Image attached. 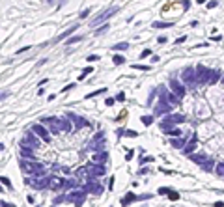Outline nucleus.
I'll return each instance as SVG.
<instances>
[{"instance_id": "nucleus-45", "label": "nucleus", "mask_w": 224, "mask_h": 207, "mask_svg": "<svg viewBox=\"0 0 224 207\" xmlns=\"http://www.w3.org/2000/svg\"><path fill=\"white\" fill-rule=\"evenodd\" d=\"M86 60H88V62H95V60H99V54H90Z\"/></svg>"}, {"instance_id": "nucleus-34", "label": "nucleus", "mask_w": 224, "mask_h": 207, "mask_svg": "<svg viewBox=\"0 0 224 207\" xmlns=\"http://www.w3.org/2000/svg\"><path fill=\"white\" fill-rule=\"evenodd\" d=\"M0 183H2V185H6V187H7V189H10V190L13 189V185H11V181H10V179H7L6 176H2V177H0Z\"/></svg>"}, {"instance_id": "nucleus-13", "label": "nucleus", "mask_w": 224, "mask_h": 207, "mask_svg": "<svg viewBox=\"0 0 224 207\" xmlns=\"http://www.w3.org/2000/svg\"><path fill=\"white\" fill-rule=\"evenodd\" d=\"M88 174H90V177L105 176V166L103 164H90L88 166Z\"/></svg>"}, {"instance_id": "nucleus-54", "label": "nucleus", "mask_w": 224, "mask_h": 207, "mask_svg": "<svg viewBox=\"0 0 224 207\" xmlns=\"http://www.w3.org/2000/svg\"><path fill=\"white\" fill-rule=\"evenodd\" d=\"M133 155H135L133 151H127V155H125V157H127V161H129V159H133Z\"/></svg>"}, {"instance_id": "nucleus-58", "label": "nucleus", "mask_w": 224, "mask_h": 207, "mask_svg": "<svg viewBox=\"0 0 224 207\" xmlns=\"http://www.w3.org/2000/svg\"><path fill=\"white\" fill-rule=\"evenodd\" d=\"M0 190H2V187H0Z\"/></svg>"}, {"instance_id": "nucleus-36", "label": "nucleus", "mask_w": 224, "mask_h": 207, "mask_svg": "<svg viewBox=\"0 0 224 207\" xmlns=\"http://www.w3.org/2000/svg\"><path fill=\"white\" fill-rule=\"evenodd\" d=\"M142 123H144V125H151V123H153V116H142Z\"/></svg>"}, {"instance_id": "nucleus-38", "label": "nucleus", "mask_w": 224, "mask_h": 207, "mask_svg": "<svg viewBox=\"0 0 224 207\" xmlns=\"http://www.w3.org/2000/svg\"><path fill=\"white\" fill-rule=\"evenodd\" d=\"M168 198H170V200H179V194L174 192V190H168Z\"/></svg>"}, {"instance_id": "nucleus-15", "label": "nucleus", "mask_w": 224, "mask_h": 207, "mask_svg": "<svg viewBox=\"0 0 224 207\" xmlns=\"http://www.w3.org/2000/svg\"><path fill=\"white\" fill-rule=\"evenodd\" d=\"M67 118L75 123V127H86V125H88V119H84V118H80V116H75V114H67Z\"/></svg>"}, {"instance_id": "nucleus-51", "label": "nucleus", "mask_w": 224, "mask_h": 207, "mask_svg": "<svg viewBox=\"0 0 224 207\" xmlns=\"http://www.w3.org/2000/svg\"><path fill=\"white\" fill-rule=\"evenodd\" d=\"M75 88V84H67L65 88H62V91H67V90H73Z\"/></svg>"}, {"instance_id": "nucleus-57", "label": "nucleus", "mask_w": 224, "mask_h": 207, "mask_svg": "<svg viewBox=\"0 0 224 207\" xmlns=\"http://www.w3.org/2000/svg\"><path fill=\"white\" fill-rule=\"evenodd\" d=\"M47 2H49V4H52V2H54V0H47Z\"/></svg>"}, {"instance_id": "nucleus-7", "label": "nucleus", "mask_w": 224, "mask_h": 207, "mask_svg": "<svg viewBox=\"0 0 224 207\" xmlns=\"http://www.w3.org/2000/svg\"><path fill=\"white\" fill-rule=\"evenodd\" d=\"M32 133L36 134L41 142H45V144H49V142H50V133L41 125V123H34V125H32Z\"/></svg>"}, {"instance_id": "nucleus-35", "label": "nucleus", "mask_w": 224, "mask_h": 207, "mask_svg": "<svg viewBox=\"0 0 224 207\" xmlns=\"http://www.w3.org/2000/svg\"><path fill=\"white\" fill-rule=\"evenodd\" d=\"M215 170H217V176L224 177V162H219V164H217V168H215Z\"/></svg>"}, {"instance_id": "nucleus-50", "label": "nucleus", "mask_w": 224, "mask_h": 207, "mask_svg": "<svg viewBox=\"0 0 224 207\" xmlns=\"http://www.w3.org/2000/svg\"><path fill=\"white\" fill-rule=\"evenodd\" d=\"M149 54H151V50H149V49H146V50L142 52V56H140V58H146V56H149Z\"/></svg>"}, {"instance_id": "nucleus-10", "label": "nucleus", "mask_w": 224, "mask_h": 207, "mask_svg": "<svg viewBox=\"0 0 224 207\" xmlns=\"http://www.w3.org/2000/svg\"><path fill=\"white\" fill-rule=\"evenodd\" d=\"M84 198H86L84 190H73V192H69L67 196H65V200H67V202H73L77 207H80L82 204H84Z\"/></svg>"}, {"instance_id": "nucleus-40", "label": "nucleus", "mask_w": 224, "mask_h": 207, "mask_svg": "<svg viewBox=\"0 0 224 207\" xmlns=\"http://www.w3.org/2000/svg\"><path fill=\"white\" fill-rule=\"evenodd\" d=\"M107 30H108V25H103V26H101L99 30H95V35H99V34H105V32H107Z\"/></svg>"}, {"instance_id": "nucleus-46", "label": "nucleus", "mask_w": 224, "mask_h": 207, "mask_svg": "<svg viewBox=\"0 0 224 207\" xmlns=\"http://www.w3.org/2000/svg\"><path fill=\"white\" fill-rule=\"evenodd\" d=\"M114 103H116V99H114V97H108L107 101H105V105H107V106H112Z\"/></svg>"}, {"instance_id": "nucleus-29", "label": "nucleus", "mask_w": 224, "mask_h": 207, "mask_svg": "<svg viewBox=\"0 0 224 207\" xmlns=\"http://www.w3.org/2000/svg\"><path fill=\"white\" fill-rule=\"evenodd\" d=\"M112 62H114V65H123V63H125V58L121 56V54H114Z\"/></svg>"}, {"instance_id": "nucleus-31", "label": "nucleus", "mask_w": 224, "mask_h": 207, "mask_svg": "<svg viewBox=\"0 0 224 207\" xmlns=\"http://www.w3.org/2000/svg\"><path fill=\"white\" fill-rule=\"evenodd\" d=\"M84 39V35H73V37H67V45H73V43H78Z\"/></svg>"}, {"instance_id": "nucleus-49", "label": "nucleus", "mask_w": 224, "mask_h": 207, "mask_svg": "<svg viewBox=\"0 0 224 207\" xmlns=\"http://www.w3.org/2000/svg\"><path fill=\"white\" fill-rule=\"evenodd\" d=\"M207 7H209V10H211V7H217V0H211V2H207Z\"/></svg>"}, {"instance_id": "nucleus-32", "label": "nucleus", "mask_w": 224, "mask_h": 207, "mask_svg": "<svg viewBox=\"0 0 224 207\" xmlns=\"http://www.w3.org/2000/svg\"><path fill=\"white\" fill-rule=\"evenodd\" d=\"M133 69H136V71H149L151 67H149V65H142V63H133Z\"/></svg>"}, {"instance_id": "nucleus-53", "label": "nucleus", "mask_w": 224, "mask_h": 207, "mask_svg": "<svg viewBox=\"0 0 224 207\" xmlns=\"http://www.w3.org/2000/svg\"><path fill=\"white\" fill-rule=\"evenodd\" d=\"M28 49H30V47H22V49H19V50H17V54H21V52H25V50H28Z\"/></svg>"}, {"instance_id": "nucleus-55", "label": "nucleus", "mask_w": 224, "mask_h": 207, "mask_svg": "<svg viewBox=\"0 0 224 207\" xmlns=\"http://www.w3.org/2000/svg\"><path fill=\"white\" fill-rule=\"evenodd\" d=\"M168 190H170V189H161V190H159V194H168Z\"/></svg>"}, {"instance_id": "nucleus-3", "label": "nucleus", "mask_w": 224, "mask_h": 207, "mask_svg": "<svg viewBox=\"0 0 224 207\" xmlns=\"http://www.w3.org/2000/svg\"><path fill=\"white\" fill-rule=\"evenodd\" d=\"M21 146H25V148H30V149H37L39 146H41V140H39L36 134L32 133V129H30V131H26V134L22 136Z\"/></svg>"}, {"instance_id": "nucleus-18", "label": "nucleus", "mask_w": 224, "mask_h": 207, "mask_svg": "<svg viewBox=\"0 0 224 207\" xmlns=\"http://www.w3.org/2000/svg\"><path fill=\"white\" fill-rule=\"evenodd\" d=\"M166 118L172 121V125H176V123H183V121H187V118L183 116V114H168Z\"/></svg>"}, {"instance_id": "nucleus-20", "label": "nucleus", "mask_w": 224, "mask_h": 207, "mask_svg": "<svg viewBox=\"0 0 224 207\" xmlns=\"http://www.w3.org/2000/svg\"><path fill=\"white\" fill-rule=\"evenodd\" d=\"M77 28H78V26L75 25V26H71V28H67L65 32H62V34H60V35H58V37H56V41H62V39H67V37H69V35H71V34H75V32H77Z\"/></svg>"}, {"instance_id": "nucleus-14", "label": "nucleus", "mask_w": 224, "mask_h": 207, "mask_svg": "<svg viewBox=\"0 0 224 207\" xmlns=\"http://www.w3.org/2000/svg\"><path fill=\"white\" fill-rule=\"evenodd\" d=\"M170 108H172V106H168V103L164 101L163 97H161L159 105L155 106V116H163V114H168V112H170Z\"/></svg>"}, {"instance_id": "nucleus-26", "label": "nucleus", "mask_w": 224, "mask_h": 207, "mask_svg": "<svg viewBox=\"0 0 224 207\" xmlns=\"http://www.w3.org/2000/svg\"><path fill=\"white\" fill-rule=\"evenodd\" d=\"M136 200V196H135V194H133V192H129L127 194V196H123V198H121V205H129V204H131V202H135Z\"/></svg>"}, {"instance_id": "nucleus-17", "label": "nucleus", "mask_w": 224, "mask_h": 207, "mask_svg": "<svg viewBox=\"0 0 224 207\" xmlns=\"http://www.w3.org/2000/svg\"><path fill=\"white\" fill-rule=\"evenodd\" d=\"M194 151H196V136H192V140L183 148V153H185V155H192Z\"/></svg>"}, {"instance_id": "nucleus-24", "label": "nucleus", "mask_w": 224, "mask_h": 207, "mask_svg": "<svg viewBox=\"0 0 224 207\" xmlns=\"http://www.w3.org/2000/svg\"><path fill=\"white\" fill-rule=\"evenodd\" d=\"M200 166H202V168L206 170V172H211V170L215 168V162L211 161V159H206V161H204V162H202V164H200Z\"/></svg>"}, {"instance_id": "nucleus-5", "label": "nucleus", "mask_w": 224, "mask_h": 207, "mask_svg": "<svg viewBox=\"0 0 224 207\" xmlns=\"http://www.w3.org/2000/svg\"><path fill=\"white\" fill-rule=\"evenodd\" d=\"M196 71V84H207L209 82V75H211V69H207L206 65H196L194 67Z\"/></svg>"}, {"instance_id": "nucleus-44", "label": "nucleus", "mask_w": 224, "mask_h": 207, "mask_svg": "<svg viewBox=\"0 0 224 207\" xmlns=\"http://www.w3.org/2000/svg\"><path fill=\"white\" fill-rule=\"evenodd\" d=\"M185 41H187V35H181V37L176 39V45H181V43H185Z\"/></svg>"}, {"instance_id": "nucleus-4", "label": "nucleus", "mask_w": 224, "mask_h": 207, "mask_svg": "<svg viewBox=\"0 0 224 207\" xmlns=\"http://www.w3.org/2000/svg\"><path fill=\"white\" fill-rule=\"evenodd\" d=\"M39 123H41V125L45 127L49 133H52V134L62 133V131H60V118H54V116H52V118H43Z\"/></svg>"}, {"instance_id": "nucleus-2", "label": "nucleus", "mask_w": 224, "mask_h": 207, "mask_svg": "<svg viewBox=\"0 0 224 207\" xmlns=\"http://www.w3.org/2000/svg\"><path fill=\"white\" fill-rule=\"evenodd\" d=\"M181 84L189 86V88H194L196 86V71L194 67H185L181 71Z\"/></svg>"}, {"instance_id": "nucleus-42", "label": "nucleus", "mask_w": 224, "mask_h": 207, "mask_svg": "<svg viewBox=\"0 0 224 207\" xmlns=\"http://www.w3.org/2000/svg\"><path fill=\"white\" fill-rule=\"evenodd\" d=\"M183 140H172V148H181Z\"/></svg>"}, {"instance_id": "nucleus-30", "label": "nucleus", "mask_w": 224, "mask_h": 207, "mask_svg": "<svg viewBox=\"0 0 224 207\" xmlns=\"http://www.w3.org/2000/svg\"><path fill=\"white\" fill-rule=\"evenodd\" d=\"M127 49H129V43H116L112 47V50H116V52L118 50H127Z\"/></svg>"}, {"instance_id": "nucleus-37", "label": "nucleus", "mask_w": 224, "mask_h": 207, "mask_svg": "<svg viewBox=\"0 0 224 207\" xmlns=\"http://www.w3.org/2000/svg\"><path fill=\"white\" fill-rule=\"evenodd\" d=\"M105 91H107V88H101V90H97V91H92V93H88V99L95 97V95H99V93H105Z\"/></svg>"}, {"instance_id": "nucleus-8", "label": "nucleus", "mask_w": 224, "mask_h": 207, "mask_svg": "<svg viewBox=\"0 0 224 207\" xmlns=\"http://www.w3.org/2000/svg\"><path fill=\"white\" fill-rule=\"evenodd\" d=\"M65 187V179L60 176H49V183H47V189H50L52 192L56 190H62Z\"/></svg>"}, {"instance_id": "nucleus-23", "label": "nucleus", "mask_w": 224, "mask_h": 207, "mask_svg": "<svg viewBox=\"0 0 224 207\" xmlns=\"http://www.w3.org/2000/svg\"><path fill=\"white\" fill-rule=\"evenodd\" d=\"M21 157H22V159H34V151L30 149V148L21 146Z\"/></svg>"}, {"instance_id": "nucleus-27", "label": "nucleus", "mask_w": 224, "mask_h": 207, "mask_svg": "<svg viewBox=\"0 0 224 207\" xmlns=\"http://www.w3.org/2000/svg\"><path fill=\"white\" fill-rule=\"evenodd\" d=\"M172 26H174V22H163V21L153 22V28H172Z\"/></svg>"}, {"instance_id": "nucleus-12", "label": "nucleus", "mask_w": 224, "mask_h": 207, "mask_svg": "<svg viewBox=\"0 0 224 207\" xmlns=\"http://www.w3.org/2000/svg\"><path fill=\"white\" fill-rule=\"evenodd\" d=\"M114 13H118V7H110V10L103 11V13H101V15H97V17H95V19H93V21H92V25H93V26L101 25V22H103V21H107L108 17H112Z\"/></svg>"}, {"instance_id": "nucleus-21", "label": "nucleus", "mask_w": 224, "mask_h": 207, "mask_svg": "<svg viewBox=\"0 0 224 207\" xmlns=\"http://www.w3.org/2000/svg\"><path fill=\"white\" fill-rule=\"evenodd\" d=\"M77 179H78V181H82V179H86V181H88V179H90L88 168H78V170H77Z\"/></svg>"}, {"instance_id": "nucleus-22", "label": "nucleus", "mask_w": 224, "mask_h": 207, "mask_svg": "<svg viewBox=\"0 0 224 207\" xmlns=\"http://www.w3.org/2000/svg\"><path fill=\"white\" fill-rule=\"evenodd\" d=\"M217 80H221V71H217V69H211V75H209V82H207V84H215Z\"/></svg>"}, {"instance_id": "nucleus-6", "label": "nucleus", "mask_w": 224, "mask_h": 207, "mask_svg": "<svg viewBox=\"0 0 224 207\" xmlns=\"http://www.w3.org/2000/svg\"><path fill=\"white\" fill-rule=\"evenodd\" d=\"M82 190H84V192H92V194H101L103 192V185H101L95 177H90L88 181L82 185Z\"/></svg>"}, {"instance_id": "nucleus-1", "label": "nucleus", "mask_w": 224, "mask_h": 207, "mask_svg": "<svg viewBox=\"0 0 224 207\" xmlns=\"http://www.w3.org/2000/svg\"><path fill=\"white\" fill-rule=\"evenodd\" d=\"M19 166H21V170L25 174H28V176H45V166H43L41 162L34 161V159H21Z\"/></svg>"}, {"instance_id": "nucleus-56", "label": "nucleus", "mask_w": 224, "mask_h": 207, "mask_svg": "<svg viewBox=\"0 0 224 207\" xmlns=\"http://www.w3.org/2000/svg\"><path fill=\"white\" fill-rule=\"evenodd\" d=\"M4 97H6V93H0V101H2V99H4Z\"/></svg>"}, {"instance_id": "nucleus-11", "label": "nucleus", "mask_w": 224, "mask_h": 207, "mask_svg": "<svg viewBox=\"0 0 224 207\" xmlns=\"http://www.w3.org/2000/svg\"><path fill=\"white\" fill-rule=\"evenodd\" d=\"M170 88H172V93H174L178 99H183V95H185V86H183L179 80L170 78Z\"/></svg>"}, {"instance_id": "nucleus-19", "label": "nucleus", "mask_w": 224, "mask_h": 207, "mask_svg": "<svg viewBox=\"0 0 224 207\" xmlns=\"http://www.w3.org/2000/svg\"><path fill=\"white\" fill-rule=\"evenodd\" d=\"M108 155L105 153V151H97L95 155H93V164H103L105 161H107Z\"/></svg>"}, {"instance_id": "nucleus-52", "label": "nucleus", "mask_w": 224, "mask_h": 207, "mask_svg": "<svg viewBox=\"0 0 224 207\" xmlns=\"http://www.w3.org/2000/svg\"><path fill=\"white\" fill-rule=\"evenodd\" d=\"M65 200V196H58L56 200H54V204H60V202H64Z\"/></svg>"}, {"instance_id": "nucleus-47", "label": "nucleus", "mask_w": 224, "mask_h": 207, "mask_svg": "<svg viewBox=\"0 0 224 207\" xmlns=\"http://www.w3.org/2000/svg\"><path fill=\"white\" fill-rule=\"evenodd\" d=\"M0 207H15L13 204H7V202H4V200H0Z\"/></svg>"}, {"instance_id": "nucleus-16", "label": "nucleus", "mask_w": 224, "mask_h": 207, "mask_svg": "<svg viewBox=\"0 0 224 207\" xmlns=\"http://www.w3.org/2000/svg\"><path fill=\"white\" fill-rule=\"evenodd\" d=\"M71 129H73L71 119H69L67 116H65V118H60V131H64V133H69Z\"/></svg>"}, {"instance_id": "nucleus-28", "label": "nucleus", "mask_w": 224, "mask_h": 207, "mask_svg": "<svg viewBox=\"0 0 224 207\" xmlns=\"http://www.w3.org/2000/svg\"><path fill=\"white\" fill-rule=\"evenodd\" d=\"M191 161H192V162H196V164H202V162L206 161V157H204V155H196V153H192V155H191Z\"/></svg>"}, {"instance_id": "nucleus-9", "label": "nucleus", "mask_w": 224, "mask_h": 207, "mask_svg": "<svg viewBox=\"0 0 224 207\" xmlns=\"http://www.w3.org/2000/svg\"><path fill=\"white\" fill-rule=\"evenodd\" d=\"M26 183H28L30 187H34V189H47V183H49V177L47 176H37V177H28L26 179Z\"/></svg>"}, {"instance_id": "nucleus-48", "label": "nucleus", "mask_w": 224, "mask_h": 207, "mask_svg": "<svg viewBox=\"0 0 224 207\" xmlns=\"http://www.w3.org/2000/svg\"><path fill=\"white\" fill-rule=\"evenodd\" d=\"M116 99H118V101H125V93H123V91H120V93L116 95Z\"/></svg>"}, {"instance_id": "nucleus-33", "label": "nucleus", "mask_w": 224, "mask_h": 207, "mask_svg": "<svg viewBox=\"0 0 224 207\" xmlns=\"http://www.w3.org/2000/svg\"><path fill=\"white\" fill-rule=\"evenodd\" d=\"M90 73H93V69H92V67H86V69H84V71H82V73H80V77H78V80H84V78L88 77Z\"/></svg>"}, {"instance_id": "nucleus-39", "label": "nucleus", "mask_w": 224, "mask_h": 207, "mask_svg": "<svg viewBox=\"0 0 224 207\" xmlns=\"http://www.w3.org/2000/svg\"><path fill=\"white\" fill-rule=\"evenodd\" d=\"M75 185H77V181H75V179H69V181H65V187H64V189H73Z\"/></svg>"}, {"instance_id": "nucleus-25", "label": "nucleus", "mask_w": 224, "mask_h": 207, "mask_svg": "<svg viewBox=\"0 0 224 207\" xmlns=\"http://www.w3.org/2000/svg\"><path fill=\"white\" fill-rule=\"evenodd\" d=\"M118 134H123V136H131V138H136L138 136V133H136V131H133V129H120L118 131Z\"/></svg>"}, {"instance_id": "nucleus-41", "label": "nucleus", "mask_w": 224, "mask_h": 207, "mask_svg": "<svg viewBox=\"0 0 224 207\" xmlns=\"http://www.w3.org/2000/svg\"><path fill=\"white\" fill-rule=\"evenodd\" d=\"M90 13H92V10H84V11H80V13H78V17H80V19H86Z\"/></svg>"}, {"instance_id": "nucleus-43", "label": "nucleus", "mask_w": 224, "mask_h": 207, "mask_svg": "<svg viewBox=\"0 0 224 207\" xmlns=\"http://www.w3.org/2000/svg\"><path fill=\"white\" fill-rule=\"evenodd\" d=\"M168 134H170V136H179V134H181V131H179V129H176V127H174V129H172Z\"/></svg>"}]
</instances>
